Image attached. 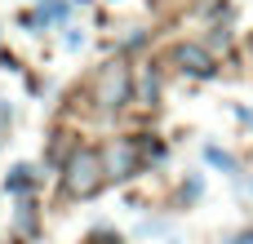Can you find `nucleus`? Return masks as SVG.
<instances>
[{
  "instance_id": "f257e3e1",
  "label": "nucleus",
  "mask_w": 253,
  "mask_h": 244,
  "mask_svg": "<svg viewBox=\"0 0 253 244\" xmlns=\"http://www.w3.org/2000/svg\"><path fill=\"white\" fill-rule=\"evenodd\" d=\"M102 173H107L102 156L89 151V147H80V151H71L67 169H62V191H67L71 200H89V196L102 187Z\"/></svg>"
},
{
  "instance_id": "f03ea898",
  "label": "nucleus",
  "mask_w": 253,
  "mask_h": 244,
  "mask_svg": "<svg viewBox=\"0 0 253 244\" xmlns=\"http://www.w3.org/2000/svg\"><path fill=\"white\" fill-rule=\"evenodd\" d=\"M129 98H133V76H129V67H125V62H107V67L98 71V80H93V102H98L102 111H120Z\"/></svg>"
},
{
  "instance_id": "7ed1b4c3",
  "label": "nucleus",
  "mask_w": 253,
  "mask_h": 244,
  "mask_svg": "<svg viewBox=\"0 0 253 244\" xmlns=\"http://www.w3.org/2000/svg\"><path fill=\"white\" fill-rule=\"evenodd\" d=\"M173 62L187 71V76H200V80H209L218 67H213V53L209 49H200V44H178L173 49Z\"/></svg>"
},
{
  "instance_id": "20e7f679",
  "label": "nucleus",
  "mask_w": 253,
  "mask_h": 244,
  "mask_svg": "<svg viewBox=\"0 0 253 244\" xmlns=\"http://www.w3.org/2000/svg\"><path fill=\"white\" fill-rule=\"evenodd\" d=\"M107 169H111V178H129V173L138 169V151H133V142H116L111 156H107Z\"/></svg>"
},
{
  "instance_id": "39448f33",
  "label": "nucleus",
  "mask_w": 253,
  "mask_h": 244,
  "mask_svg": "<svg viewBox=\"0 0 253 244\" xmlns=\"http://www.w3.org/2000/svg\"><path fill=\"white\" fill-rule=\"evenodd\" d=\"M205 160H209L213 169H222L227 178H236V173H240V164H236V156H227L222 147H205Z\"/></svg>"
},
{
  "instance_id": "423d86ee",
  "label": "nucleus",
  "mask_w": 253,
  "mask_h": 244,
  "mask_svg": "<svg viewBox=\"0 0 253 244\" xmlns=\"http://www.w3.org/2000/svg\"><path fill=\"white\" fill-rule=\"evenodd\" d=\"M156 93H160V80H156V71L147 67V71H142V102H156Z\"/></svg>"
},
{
  "instance_id": "0eeeda50",
  "label": "nucleus",
  "mask_w": 253,
  "mask_h": 244,
  "mask_svg": "<svg viewBox=\"0 0 253 244\" xmlns=\"http://www.w3.org/2000/svg\"><path fill=\"white\" fill-rule=\"evenodd\" d=\"M27 187H31V169H27V164H18V169H13V178H9V191H27Z\"/></svg>"
},
{
  "instance_id": "6e6552de",
  "label": "nucleus",
  "mask_w": 253,
  "mask_h": 244,
  "mask_svg": "<svg viewBox=\"0 0 253 244\" xmlns=\"http://www.w3.org/2000/svg\"><path fill=\"white\" fill-rule=\"evenodd\" d=\"M67 49H71V53L84 49V31H67Z\"/></svg>"
},
{
  "instance_id": "1a4fd4ad",
  "label": "nucleus",
  "mask_w": 253,
  "mask_h": 244,
  "mask_svg": "<svg viewBox=\"0 0 253 244\" xmlns=\"http://www.w3.org/2000/svg\"><path fill=\"white\" fill-rule=\"evenodd\" d=\"M231 244H253V231H245V236H236Z\"/></svg>"
},
{
  "instance_id": "9d476101",
  "label": "nucleus",
  "mask_w": 253,
  "mask_h": 244,
  "mask_svg": "<svg viewBox=\"0 0 253 244\" xmlns=\"http://www.w3.org/2000/svg\"><path fill=\"white\" fill-rule=\"evenodd\" d=\"M240 120H245V124H253V111H249V107H240Z\"/></svg>"
}]
</instances>
